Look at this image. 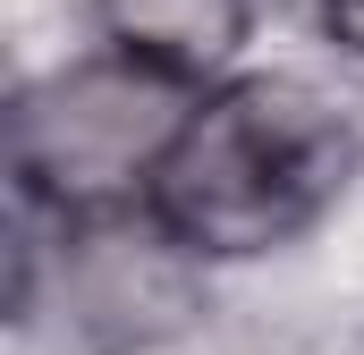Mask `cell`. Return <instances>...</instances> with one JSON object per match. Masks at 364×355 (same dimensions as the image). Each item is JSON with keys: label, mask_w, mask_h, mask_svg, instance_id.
Here are the masks:
<instances>
[{"label": "cell", "mask_w": 364, "mask_h": 355, "mask_svg": "<svg viewBox=\"0 0 364 355\" xmlns=\"http://www.w3.org/2000/svg\"><path fill=\"white\" fill-rule=\"evenodd\" d=\"M93 9L127 60H153L186 85L229 68V51L246 43V0H93Z\"/></svg>", "instance_id": "obj_3"}, {"label": "cell", "mask_w": 364, "mask_h": 355, "mask_svg": "<svg viewBox=\"0 0 364 355\" xmlns=\"http://www.w3.org/2000/svg\"><path fill=\"white\" fill-rule=\"evenodd\" d=\"M322 17H331V34L364 60V0H322Z\"/></svg>", "instance_id": "obj_4"}, {"label": "cell", "mask_w": 364, "mask_h": 355, "mask_svg": "<svg viewBox=\"0 0 364 355\" xmlns=\"http://www.w3.org/2000/svg\"><path fill=\"white\" fill-rule=\"evenodd\" d=\"M356 136L305 77H246L195 102L153 170V220L195 254H272L348 186Z\"/></svg>", "instance_id": "obj_1"}, {"label": "cell", "mask_w": 364, "mask_h": 355, "mask_svg": "<svg viewBox=\"0 0 364 355\" xmlns=\"http://www.w3.org/2000/svg\"><path fill=\"white\" fill-rule=\"evenodd\" d=\"M186 77L153 60H85L17 102V178L60 212H102L170 161L186 127Z\"/></svg>", "instance_id": "obj_2"}]
</instances>
